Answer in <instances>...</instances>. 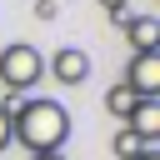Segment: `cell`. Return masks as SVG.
Returning a JSON list of instances; mask_svg holds the SVG:
<instances>
[{
	"mask_svg": "<svg viewBox=\"0 0 160 160\" xmlns=\"http://www.w3.org/2000/svg\"><path fill=\"white\" fill-rule=\"evenodd\" d=\"M100 5H105V10H125V0H100Z\"/></svg>",
	"mask_w": 160,
	"mask_h": 160,
	"instance_id": "11",
	"label": "cell"
},
{
	"mask_svg": "<svg viewBox=\"0 0 160 160\" xmlns=\"http://www.w3.org/2000/svg\"><path fill=\"white\" fill-rule=\"evenodd\" d=\"M135 100H160V50H145V55H130L125 65V80H120Z\"/></svg>",
	"mask_w": 160,
	"mask_h": 160,
	"instance_id": "3",
	"label": "cell"
},
{
	"mask_svg": "<svg viewBox=\"0 0 160 160\" xmlns=\"http://www.w3.org/2000/svg\"><path fill=\"white\" fill-rule=\"evenodd\" d=\"M70 140V110L60 100H20L10 115V145H25L30 155H55Z\"/></svg>",
	"mask_w": 160,
	"mask_h": 160,
	"instance_id": "1",
	"label": "cell"
},
{
	"mask_svg": "<svg viewBox=\"0 0 160 160\" xmlns=\"http://www.w3.org/2000/svg\"><path fill=\"white\" fill-rule=\"evenodd\" d=\"M125 40H130V50H135V55L155 50V40H160V25H155V15H130V20H125Z\"/></svg>",
	"mask_w": 160,
	"mask_h": 160,
	"instance_id": "6",
	"label": "cell"
},
{
	"mask_svg": "<svg viewBox=\"0 0 160 160\" xmlns=\"http://www.w3.org/2000/svg\"><path fill=\"white\" fill-rule=\"evenodd\" d=\"M5 145H10V115L0 110V155H5Z\"/></svg>",
	"mask_w": 160,
	"mask_h": 160,
	"instance_id": "9",
	"label": "cell"
},
{
	"mask_svg": "<svg viewBox=\"0 0 160 160\" xmlns=\"http://www.w3.org/2000/svg\"><path fill=\"white\" fill-rule=\"evenodd\" d=\"M105 110H110V115H115V120H120V125H125V115H130V110H135V95H130V90H125V85H120V80H115V85H110V90H105Z\"/></svg>",
	"mask_w": 160,
	"mask_h": 160,
	"instance_id": "7",
	"label": "cell"
},
{
	"mask_svg": "<svg viewBox=\"0 0 160 160\" xmlns=\"http://www.w3.org/2000/svg\"><path fill=\"white\" fill-rule=\"evenodd\" d=\"M135 160H160V145H150V150H140Z\"/></svg>",
	"mask_w": 160,
	"mask_h": 160,
	"instance_id": "10",
	"label": "cell"
},
{
	"mask_svg": "<svg viewBox=\"0 0 160 160\" xmlns=\"http://www.w3.org/2000/svg\"><path fill=\"white\" fill-rule=\"evenodd\" d=\"M45 75V55L35 50V45H25V40H10L5 50H0V90H30L35 80Z\"/></svg>",
	"mask_w": 160,
	"mask_h": 160,
	"instance_id": "2",
	"label": "cell"
},
{
	"mask_svg": "<svg viewBox=\"0 0 160 160\" xmlns=\"http://www.w3.org/2000/svg\"><path fill=\"white\" fill-rule=\"evenodd\" d=\"M125 130L140 135L145 145H160V100H135V110L125 115Z\"/></svg>",
	"mask_w": 160,
	"mask_h": 160,
	"instance_id": "5",
	"label": "cell"
},
{
	"mask_svg": "<svg viewBox=\"0 0 160 160\" xmlns=\"http://www.w3.org/2000/svg\"><path fill=\"white\" fill-rule=\"evenodd\" d=\"M50 75H55L60 85H85V80H90V55L75 50V45H60V50L50 55Z\"/></svg>",
	"mask_w": 160,
	"mask_h": 160,
	"instance_id": "4",
	"label": "cell"
},
{
	"mask_svg": "<svg viewBox=\"0 0 160 160\" xmlns=\"http://www.w3.org/2000/svg\"><path fill=\"white\" fill-rule=\"evenodd\" d=\"M30 160H65V155H60V150H55V155H30Z\"/></svg>",
	"mask_w": 160,
	"mask_h": 160,
	"instance_id": "12",
	"label": "cell"
},
{
	"mask_svg": "<svg viewBox=\"0 0 160 160\" xmlns=\"http://www.w3.org/2000/svg\"><path fill=\"white\" fill-rule=\"evenodd\" d=\"M110 150H115V160H135V155H140V150H150V145L120 125V130H115V140H110Z\"/></svg>",
	"mask_w": 160,
	"mask_h": 160,
	"instance_id": "8",
	"label": "cell"
}]
</instances>
